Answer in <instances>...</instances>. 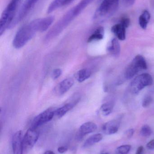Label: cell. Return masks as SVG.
<instances>
[{
  "label": "cell",
  "mask_w": 154,
  "mask_h": 154,
  "mask_svg": "<svg viewBox=\"0 0 154 154\" xmlns=\"http://www.w3.org/2000/svg\"><path fill=\"white\" fill-rule=\"evenodd\" d=\"M131 149L129 145H125L118 146L116 150L117 154H128Z\"/></svg>",
  "instance_id": "44dd1931"
},
{
  "label": "cell",
  "mask_w": 154,
  "mask_h": 154,
  "mask_svg": "<svg viewBox=\"0 0 154 154\" xmlns=\"http://www.w3.org/2000/svg\"><path fill=\"white\" fill-rule=\"evenodd\" d=\"M147 69V63L144 58L141 55L135 57L131 64L127 67L125 73L127 79H131L139 71Z\"/></svg>",
  "instance_id": "5b68a950"
},
{
  "label": "cell",
  "mask_w": 154,
  "mask_h": 154,
  "mask_svg": "<svg viewBox=\"0 0 154 154\" xmlns=\"http://www.w3.org/2000/svg\"><path fill=\"white\" fill-rule=\"evenodd\" d=\"M108 52L114 57H117L120 53V45L119 42L116 38L111 41L110 45L108 48Z\"/></svg>",
  "instance_id": "9a60e30c"
},
{
  "label": "cell",
  "mask_w": 154,
  "mask_h": 154,
  "mask_svg": "<svg viewBox=\"0 0 154 154\" xmlns=\"http://www.w3.org/2000/svg\"><path fill=\"white\" fill-rule=\"evenodd\" d=\"M146 146L147 149L149 150H154V139L151 140L149 143H147Z\"/></svg>",
  "instance_id": "484cf974"
},
{
  "label": "cell",
  "mask_w": 154,
  "mask_h": 154,
  "mask_svg": "<svg viewBox=\"0 0 154 154\" xmlns=\"http://www.w3.org/2000/svg\"><path fill=\"white\" fill-rule=\"evenodd\" d=\"M22 0H11L2 14L0 20V35L10 29L16 16V13Z\"/></svg>",
  "instance_id": "3957f363"
},
{
  "label": "cell",
  "mask_w": 154,
  "mask_h": 154,
  "mask_svg": "<svg viewBox=\"0 0 154 154\" xmlns=\"http://www.w3.org/2000/svg\"><path fill=\"white\" fill-rule=\"evenodd\" d=\"M53 16L38 18L23 25L15 34L13 45L16 49L23 47L38 32L47 31L54 22Z\"/></svg>",
  "instance_id": "6da1fadb"
},
{
  "label": "cell",
  "mask_w": 154,
  "mask_h": 154,
  "mask_svg": "<svg viewBox=\"0 0 154 154\" xmlns=\"http://www.w3.org/2000/svg\"><path fill=\"white\" fill-rule=\"evenodd\" d=\"M94 0H81L77 4L68 11L49 31L45 37L50 40L59 35Z\"/></svg>",
  "instance_id": "7a4b0ae2"
},
{
  "label": "cell",
  "mask_w": 154,
  "mask_h": 154,
  "mask_svg": "<svg viewBox=\"0 0 154 154\" xmlns=\"http://www.w3.org/2000/svg\"><path fill=\"white\" fill-rule=\"evenodd\" d=\"M134 133V130L131 128V129H128L125 132V134L128 138H131L133 137Z\"/></svg>",
  "instance_id": "d4e9b609"
},
{
  "label": "cell",
  "mask_w": 154,
  "mask_h": 154,
  "mask_svg": "<svg viewBox=\"0 0 154 154\" xmlns=\"http://www.w3.org/2000/svg\"><path fill=\"white\" fill-rule=\"evenodd\" d=\"M74 84V81L71 78H67L61 82L55 88L54 91L57 95L61 96L68 92Z\"/></svg>",
  "instance_id": "30bf717a"
},
{
  "label": "cell",
  "mask_w": 154,
  "mask_h": 154,
  "mask_svg": "<svg viewBox=\"0 0 154 154\" xmlns=\"http://www.w3.org/2000/svg\"><path fill=\"white\" fill-rule=\"evenodd\" d=\"M109 154L107 153H103V154Z\"/></svg>",
  "instance_id": "4dcf8cb0"
},
{
  "label": "cell",
  "mask_w": 154,
  "mask_h": 154,
  "mask_svg": "<svg viewBox=\"0 0 154 154\" xmlns=\"http://www.w3.org/2000/svg\"><path fill=\"white\" fill-rule=\"evenodd\" d=\"M119 2V0H102L94 14V20L103 21L113 16L118 9Z\"/></svg>",
  "instance_id": "277c9868"
},
{
  "label": "cell",
  "mask_w": 154,
  "mask_h": 154,
  "mask_svg": "<svg viewBox=\"0 0 154 154\" xmlns=\"http://www.w3.org/2000/svg\"><path fill=\"white\" fill-rule=\"evenodd\" d=\"M97 128L96 125L93 122H86L82 124L79 129L77 134V138L78 140L82 139L84 136L95 132Z\"/></svg>",
  "instance_id": "8fae6325"
},
{
  "label": "cell",
  "mask_w": 154,
  "mask_h": 154,
  "mask_svg": "<svg viewBox=\"0 0 154 154\" xmlns=\"http://www.w3.org/2000/svg\"><path fill=\"white\" fill-rule=\"evenodd\" d=\"M150 18L151 14L147 10L144 11L140 15L139 17V24L142 29H146L147 28Z\"/></svg>",
  "instance_id": "e0dca14e"
},
{
  "label": "cell",
  "mask_w": 154,
  "mask_h": 154,
  "mask_svg": "<svg viewBox=\"0 0 154 154\" xmlns=\"http://www.w3.org/2000/svg\"><path fill=\"white\" fill-rule=\"evenodd\" d=\"M103 139V136L101 134H98L93 135L89 137L84 143L83 145L84 148H87L94 145L95 144L100 142Z\"/></svg>",
  "instance_id": "2e32d148"
},
{
  "label": "cell",
  "mask_w": 154,
  "mask_h": 154,
  "mask_svg": "<svg viewBox=\"0 0 154 154\" xmlns=\"http://www.w3.org/2000/svg\"><path fill=\"white\" fill-rule=\"evenodd\" d=\"M144 154V148L143 146H140L138 147L137 150L136 154Z\"/></svg>",
  "instance_id": "83f0119b"
},
{
  "label": "cell",
  "mask_w": 154,
  "mask_h": 154,
  "mask_svg": "<svg viewBox=\"0 0 154 154\" xmlns=\"http://www.w3.org/2000/svg\"><path fill=\"white\" fill-rule=\"evenodd\" d=\"M104 28L102 27H99L94 32L90 35L89 38L88 42H92L95 41L100 40L104 38Z\"/></svg>",
  "instance_id": "d6986e66"
},
{
  "label": "cell",
  "mask_w": 154,
  "mask_h": 154,
  "mask_svg": "<svg viewBox=\"0 0 154 154\" xmlns=\"http://www.w3.org/2000/svg\"><path fill=\"white\" fill-rule=\"evenodd\" d=\"M114 104L112 102H107L103 104L100 107V111L104 116L110 115L113 111Z\"/></svg>",
  "instance_id": "ffe728a7"
},
{
  "label": "cell",
  "mask_w": 154,
  "mask_h": 154,
  "mask_svg": "<svg viewBox=\"0 0 154 154\" xmlns=\"http://www.w3.org/2000/svg\"><path fill=\"white\" fill-rule=\"evenodd\" d=\"M152 130L151 127L148 125H144L142 127L140 131L142 136L144 137H149L152 134Z\"/></svg>",
  "instance_id": "7402d4cb"
},
{
  "label": "cell",
  "mask_w": 154,
  "mask_h": 154,
  "mask_svg": "<svg viewBox=\"0 0 154 154\" xmlns=\"http://www.w3.org/2000/svg\"><path fill=\"white\" fill-rule=\"evenodd\" d=\"M152 99L151 97L149 96H146L143 100V106L145 107L148 106L152 102Z\"/></svg>",
  "instance_id": "cb8c5ba5"
},
{
  "label": "cell",
  "mask_w": 154,
  "mask_h": 154,
  "mask_svg": "<svg viewBox=\"0 0 154 154\" xmlns=\"http://www.w3.org/2000/svg\"><path fill=\"white\" fill-rule=\"evenodd\" d=\"M76 102H70L67 103L62 106L56 109L55 116L58 118L62 117L68 112L71 110L76 105Z\"/></svg>",
  "instance_id": "5bb4252c"
},
{
  "label": "cell",
  "mask_w": 154,
  "mask_h": 154,
  "mask_svg": "<svg viewBox=\"0 0 154 154\" xmlns=\"http://www.w3.org/2000/svg\"><path fill=\"white\" fill-rule=\"evenodd\" d=\"M68 148L66 146H60L58 148V151L60 154H63L67 152Z\"/></svg>",
  "instance_id": "4316f807"
},
{
  "label": "cell",
  "mask_w": 154,
  "mask_h": 154,
  "mask_svg": "<svg viewBox=\"0 0 154 154\" xmlns=\"http://www.w3.org/2000/svg\"><path fill=\"white\" fill-rule=\"evenodd\" d=\"M39 137V132L34 128H29L23 138L24 148L26 150H30L35 145Z\"/></svg>",
  "instance_id": "ba28073f"
},
{
  "label": "cell",
  "mask_w": 154,
  "mask_h": 154,
  "mask_svg": "<svg viewBox=\"0 0 154 154\" xmlns=\"http://www.w3.org/2000/svg\"><path fill=\"white\" fill-rule=\"evenodd\" d=\"M124 2L128 5H132L134 3L135 0H124Z\"/></svg>",
  "instance_id": "f1b7e54d"
},
{
  "label": "cell",
  "mask_w": 154,
  "mask_h": 154,
  "mask_svg": "<svg viewBox=\"0 0 154 154\" xmlns=\"http://www.w3.org/2000/svg\"><path fill=\"white\" fill-rule=\"evenodd\" d=\"M120 124V122L118 120H111L103 125L102 130L105 134L108 135L114 134L118 131Z\"/></svg>",
  "instance_id": "7c38bea8"
},
{
  "label": "cell",
  "mask_w": 154,
  "mask_h": 154,
  "mask_svg": "<svg viewBox=\"0 0 154 154\" xmlns=\"http://www.w3.org/2000/svg\"><path fill=\"white\" fill-rule=\"evenodd\" d=\"M56 109H48L35 117L32 123V128L36 129L37 128L49 122L55 116Z\"/></svg>",
  "instance_id": "52a82bcc"
},
{
  "label": "cell",
  "mask_w": 154,
  "mask_h": 154,
  "mask_svg": "<svg viewBox=\"0 0 154 154\" xmlns=\"http://www.w3.org/2000/svg\"><path fill=\"white\" fill-rule=\"evenodd\" d=\"M91 71L88 69H83L76 74V79L78 82H82L88 79L91 76Z\"/></svg>",
  "instance_id": "ac0fdd59"
},
{
  "label": "cell",
  "mask_w": 154,
  "mask_h": 154,
  "mask_svg": "<svg viewBox=\"0 0 154 154\" xmlns=\"http://www.w3.org/2000/svg\"><path fill=\"white\" fill-rule=\"evenodd\" d=\"M43 154H55L53 152L51 151H47L44 152Z\"/></svg>",
  "instance_id": "f546056e"
},
{
  "label": "cell",
  "mask_w": 154,
  "mask_h": 154,
  "mask_svg": "<svg viewBox=\"0 0 154 154\" xmlns=\"http://www.w3.org/2000/svg\"><path fill=\"white\" fill-rule=\"evenodd\" d=\"M153 83V79L149 74L144 73L136 77L130 83V90L134 94H138L145 87Z\"/></svg>",
  "instance_id": "8992f818"
},
{
  "label": "cell",
  "mask_w": 154,
  "mask_h": 154,
  "mask_svg": "<svg viewBox=\"0 0 154 154\" xmlns=\"http://www.w3.org/2000/svg\"><path fill=\"white\" fill-rule=\"evenodd\" d=\"M62 74V70L60 69H54L52 75V77L53 80L58 79Z\"/></svg>",
  "instance_id": "603a6c76"
},
{
  "label": "cell",
  "mask_w": 154,
  "mask_h": 154,
  "mask_svg": "<svg viewBox=\"0 0 154 154\" xmlns=\"http://www.w3.org/2000/svg\"><path fill=\"white\" fill-rule=\"evenodd\" d=\"M127 28L121 23L114 25L111 28V31L116 36L117 38L121 41L126 39V30Z\"/></svg>",
  "instance_id": "4fadbf2b"
},
{
  "label": "cell",
  "mask_w": 154,
  "mask_h": 154,
  "mask_svg": "<svg viewBox=\"0 0 154 154\" xmlns=\"http://www.w3.org/2000/svg\"><path fill=\"white\" fill-rule=\"evenodd\" d=\"M13 154H23L24 145L22 134L21 131L16 132L12 139Z\"/></svg>",
  "instance_id": "9c48e42d"
}]
</instances>
